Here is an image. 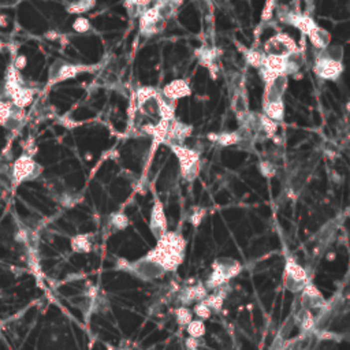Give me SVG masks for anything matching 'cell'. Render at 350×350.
I'll use <instances>...</instances> for the list:
<instances>
[{
	"label": "cell",
	"instance_id": "obj_1",
	"mask_svg": "<svg viewBox=\"0 0 350 350\" xmlns=\"http://www.w3.org/2000/svg\"><path fill=\"white\" fill-rule=\"evenodd\" d=\"M186 252V239L179 231H167L158 239V244L154 249L149 250L147 255L141 257L154 268L160 278L167 272H175L178 270Z\"/></svg>",
	"mask_w": 350,
	"mask_h": 350
},
{
	"label": "cell",
	"instance_id": "obj_2",
	"mask_svg": "<svg viewBox=\"0 0 350 350\" xmlns=\"http://www.w3.org/2000/svg\"><path fill=\"white\" fill-rule=\"evenodd\" d=\"M241 261L233 257H218L212 263V271L205 281V287L208 290H216L219 287L226 286L231 279L241 274L242 271Z\"/></svg>",
	"mask_w": 350,
	"mask_h": 350
},
{
	"label": "cell",
	"instance_id": "obj_3",
	"mask_svg": "<svg viewBox=\"0 0 350 350\" xmlns=\"http://www.w3.org/2000/svg\"><path fill=\"white\" fill-rule=\"evenodd\" d=\"M282 282H283V286L286 290H289L293 294H298V293L303 292L304 287L311 282V278L303 265L298 264V261L293 259L292 256H287Z\"/></svg>",
	"mask_w": 350,
	"mask_h": 350
},
{
	"label": "cell",
	"instance_id": "obj_4",
	"mask_svg": "<svg viewBox=\"0 0 350 350\" xmlns=\"http://www.w3.org/2000/svg\"><path fill=\"white\" fill-rule=\"evenodd\" d=\"M41 171H43L41 166L36 163V160L33 159L32 156L23 154L15 160V163L12 166L11 178L14 180V183L18 185L21 182L37 179L41 175Z\"/></svg>",
	"mask_w": 350,
	"mask_h": 350
},
{
	"label": "cell",
	"instance_id": "obj_5",
	"mask_svg": "<svg viewBox=\"0 0 350 350\" xmlns=\"http://www.w3.org/2000/svg\"><path fill=\"white\" fill-rule=\"evenodd\" d=\"M297 44L294 43L290 36L285 33H278L275 36L268 38L264 44L265 56H279V58H289L290 55L297 52Z\"/></svg>",
	"mask_w": 350,
	"mask_h": 350
},
{
	"label": "cell",
	"instance_id": "obj_6",
	"mask_svg": "<svg viewBox=\"0 0 350 350\" xmlns=\"http://www.w3.org/2000/svg\"><path fill=\"white\" fill-rule=\"evenodd\" d=\"M208 293H209V290L202 282L191 281L187 285L179 286V290H178V294H176V301H178L179 305L189 307L191 304L194 305V304L205 300Z\"/></svg>",
	"mask_w": 350,
	"mask_h": 350
},
{
	"label": "cell",
	"instance_id": "obj_7",
	"mask_svg": "<svg viewBox=\"0 0 350 350\" xmlns=\"http://www.w3.org/2000/svg\"><path fill=\"white\" fill-rule=\"evenodd\" d=\"M92 69L93 67H90V66L70 64L60 62V60H56L52 64L51 71H49V84H58V82H62V81L71 80V78H75L80 73L89 71Z\"/></svg>",
	"mask_w": 350,
	"mask_h": 350
},
{
	"label": "cell",
	"instance_id": "obj_8",
	"mask_svg": "<svg viewBox=\"0 0 350 350\" xmlns=\"http://www.w3.org/2000/svg\"><path fill=\"white\" fill-rule=\"evenodd\" d=\"M300 294H301V305L309 311H322L327 307V303H329L324 298L323 293L313 285L312 281L304 287Z\"/></svg>",
	"mask_w": 350,
	"mask_h": 350
},
{
	"label": "cell",
	"instance_id": "obj_9",
	"mask_svg": "<svg viewBox=\"0 0 350 350\" xmlns=\"http://www.w3.org/2000/svg\"><path fill=\"white\" fill-rule=\"evenodd\" d=\"M313 70L316 75H319L322 80L335 81L338 80V77L342 74L344 71V64L342 62H337V60H331V59L326 58H316Z\"/></svg>",
	"mask_w": 350,
	"mask_h": 350
},
{
	"label": "cell",
	"instance_id": "obj_10",
	"mask_svg": "<svg viewBox=\"0 0 350 350\" xmlns=\"http://www.w3.org/2000/svg\"><path fill=\"white\" fill-rule=\"evenodd\" d=\"M149 228H151V233L154 234L156 241L169 231V224H167L165 208H163V204L159 200H156L154 207H152L151 219H149Z\"/></svg>",
	"mask_w": 350,
	"mask_h": 350
},
{
	"label": "cell",
	"instance_id": "obj_11",
	"mask_svg": "<svg viewBox=\"0 0 350 350\" xmlns=\"http://www.w3.org/2000/svg\"><path fill=\"white\" fill-rule=\"evenodd\" d=\"M189 93H190V88L187 85V82L182 80L173 81L169 85H166V88L163 89V96L173 101L180 99V97H185Z\"/></svg>",
	"mask_w": 350,
	"mask_h": 350
},
{
	"label": "cell",
	"instance_id": "obj_12",
	"mask_svg": "<svg viewBox=\"0 0 350 350\" xmlns=\"http://www.w3.org/2000/svg\"><path fill=\"white\" fill-rule=\"evenodd\" d=\"M227 286L228 285H226V286L219 287L216 290H212V293H208V296L204 301L208 304V307L212 309V312H219L224 305V301H226L228 294Z\"/></svg>",
	"mask_w": 350,
	"mask_h": 350
},
{
	"label": "cell",
	"instance_id": "obj_13",
	"mask_svg": "<svg viewBox=\"0 0 350 350\" xmlns=\"http://www.w3.org/2000/svg\"><path fill=\"white\" fill-rule=\"evenodd\" d=\"M307 36L311 40L313 47L319 51L326 49L330 45V34L327 33V30H324L323 27L318 26V25H315Z\"/></svg>",
	"mask_w": 350,
	"mask_h": 350
},
{
	"label": "cell",
	"instance_id": "obj_14",
	"mask_svg": "<svg viewBox=\"0 0 350 350\" xmlns=\"http://www.w3.org/2000/svg\"><path fill=\"white\" fill-rule=\"evenodd\" d=\"M297 324L303 333H312L316 329V318L313 316L312 311L301 307V311L297 315Z\"/></svg>",
	"mask_w": 350,
	"mask_h": 350
},
{
	"label": "cell",
	"instance_id": "obj_15",
	"mask_svg": "<svg viewBox=\"0 0 350 350\" xmlns=\"http://www.w3.org/2000/svg\"><path fill=\"white\" fill-rule=\"evenodd\" d=\"M70 245L75 253H89L92 249V241L88 234H80V235L73 237L70 241Z\"/></svg>",
	"mask_w": 350,
	"mask_h": 350
},
{
	"label": "cell",
	"instance_id": "obj_16",
	"mask_svg": "<svg viewBox=\"0 0 350 350\" xmlns=\"http://www.w3.org/2000/svg\"><path fill=\"white\" fill-rule=\"evenodd\" d=\"M264 107V115L267 118H270L272 121H282L283 119V114H285V106L283 101H272L268 104H263Z\"/></svg>",
	"mask_w": 350,
	"mask_h": 350
},
{
	"label": "cell",
	"instance_id": "obj_17",
	"mask_svg": "<svg viewBox=\"0 0 350 350\" xmlns=\"http://www.w3.org/2000/svg\"><path fill=\"white\" fill-rule=\"evenodd\" d=\"M185 330L187 333V337L196 338V340H201L202 337L207 334L205 322H202L200 319H193L190 323L187 324V327Z\"/></svg>",
	"mask_w": 350,
	"mask_h": 350
},
{
	"label": "cell",
	"instance_id": "obj_18",
	"mask_svg": "<svg viewBox=\"0 0 350 350\" xmlns=\"http://www.w3.org/2000/svg\"><path fill=\"white\" fill-rule=\"evenodd\" d=\"M193 316H194L193 311L189 307L179 305V307L175 308V320H176V324L179 326L180 329H186L187 324L193 320Z\"/></svg>",
	"mask_w": 350,
	"mask_h": 350
},
{
	"label": "cell",
	"instance_id": "obj_19",
	"mask_svg": "<svg viewBox=\"0 0 350 350\" xmlns=\"http://www.w3.org/2000/svg\"><path fill=\"white\" fill-rule=\"evenodd\" d=\"M96 5V0H77L74 3L67 7V12L69 14H74V15H80V14H85L89 10H92Z\"/></svg>",
	"mask_w": 350,
	"mask_h": 350
},
{
	"label": "cell",
	"instance_id": "obj_20",
	"mask_svg": "<svg viewBox=\"0 0 350 350\" xmlns=\"http://www.w3.org/2000/svg\"><path fill=\"white\" fill-rule=\"evenodd\" d=\"M193 315L194 316H197V319H200V320H202V322H205V320H208V319L212 316V309L208 307V304L202 300V301H200V303H197L193 305Z\"/></svg>",
	"mask_w": 350,
	"mask_h": 350
},
{
	"label": "cell",
	"instance_id": "obj_21",
	"mask_svg": "<svg viewBox=\"0 0 350 350\" xmlns=\"http://www.w3.org/2000/svg\"><path fill=\"white\" fill-rule=\"evenodd\" d=\"M241 141V136L239 133H223V134H218L216 143L222 147H231L235 144H239Z\"/></svg>",
	"mask_w": 350,
	"mask_h": 350
},
{
	"label": "cell",
	"instance_id": "obj_22",
	"mask_svg": "<svg viewBox=\"0 0 350 350\" xmlns=\"http://www.w3.org/2000/svg\"><path fill=\"white\" fill-rule=\"evenodd\" d=\"M264 53H261L260 51H257V49H249V51H246V62H248L250 66H253V67L260 69L261 66H263V62H264Z\"/></svg>",
	"mask_w": 350,
	"mask_h": 350
},
{
	"label": "cell",
	"instance_id": "obj_23",
	"mask_svg": "<svg viewBox=\"0 0 350 350\" xmlns=\"http://www.w3.org/2000/svg\"><path fill=\"white\" fill-rule=\"evenodd\" d=\"M110 224L115 230H125L129 226V218L123 212L112 213L110 218Z\"/></svg>",
	"mask_w": 350,
	"mask_h": 350
},
{
	"label": "cell",
	"instance_id": "obj_24",
	"mask_svg": "<svg viewBox=\"0 0 350 350\" xmlns=\"http://www.w3.org/2000/svg\"><path fill=\"white\" fill-rule=\"evenodd\" d=\"M11 108H12V101L0 100V125L4 128L11 121Z\"/></svg>",
	"mask_w": 350,
	"mask_h": 350
},
{
	"label": "cell",
	"instance_id": "obj_25",
	"mask_svg": "<svg viewBox=\"0 0 350 350\" xmlns=\"http://www.w3.org/2000/svg\"><path fill=\"white\" fill-rule=\"evenodd\" d=\"M71 27H73V29H74V32L77 33H86V32H89L92 25H90L89 19L85 18V16H77V18H75V21L73 22V26Z\"/></svg>",
	"mask_w": 350,
	"mask_h": 350
},
{
	"label": "cell",
	"instance_id": "obj_26",
	"mask_svg": "<svg viewBox=\"0 0 350 350\" xmlns=\"http://www.w3.org/2000/svg\"><path fill=\"white\" fill-rule=\"evenodd\" d=\"M204 216H205V211H204L202 208H194L190 215L189 222H190L194 227H198V226H200V223L202 222Z\"/></svg>",
	"mask_w": 350,
	"mask_h": 350
},
{
	"label": "cell",
	"instance_id": "obj_27",
	"mask_svg": "<svg viewBox=\"0 0 350 350\" xmlns=\"http://www.w3.org/2000/svg\"><path fill=\"white\" fill-rule=\"evenodd\" d=\"M260 171H261V174L264 175V176L271 178L272 175L275 174V167H274V165H272L271 162L265 160V162H261L260 163Z\"/></svg>",
	"mask_w": 350,
	"mask_h": 350
},
{
	"label": "cell",
	"instance_id": "obj_28",
	"mask_svg": "<svg viewBox=\"0 0 350 350\" xmlns=\"http://www.w3.org/2000/svg\"><path fill=\"white\" fill-rule=\"evenodd\" d=\"M26 64H27V58L25 56V55H16L15 58H14V60H12V66H14L18 71H21V70L25 69V67H26Z\"/></svg>",
	"mask_w": 350,
	"mask_h": 350
},
{
	"label": "cell",
	"instance_id": "obj_29",
	"mask_svg": "<svg viewBox=\"0 0 350 350\" xmlns=\"http://www.w3.org/2000/svg\"><path fill=\"white\" fill-rule=\"evenodd\" d=\"M44 37L47 38V40H59V38H60V34L55 32V30H49V32H47L44 34Z\"/></svg>",
	"mask_w": 350,
	"mask_h": 350
},
{
	"label": "cell",
	"instance_id": "obj_30",
	"mask_svg": "<svg viewBox=\"0 0 350 350\" xmlns=\"http://www.w3.org/2000/svg\"><path fill=\"white\" fill-rule=\"evenodd\" d=\"M60 122L63 123L66 128H70V129L75 128V126L78 125V123L74 122V121H70L69 118H62V119H60Z\"/></svg>",
	"mask_w": 350,
	"mask_h": 350
},
{
	"label": "cell",
	"instance_id": "obj_31",
	"mask_svg": "<svg viewBox=\"0 0 350 350\" xmlns=\"http://www.w3.org/2000/svg\"><path fill=\"white\" fill-rule=\"evenodd\" d=\"M7 25H8V18L4 14H1L0 15V27H5Z\"/></svg>",
	"mask_w": 350,
	"mask_h": 350
},
{
	"label": "cell",
	"instance_id": "obj_32",
	"mask_svg": "<svg viewBox=\"0 0 350 350\" xmlns=\"http://www.w3.org/2000/svg\"><path fill=\"white\" fill-rule=\"evenodd\" d=\"M85 158H86V160H92V155H90V154H86V155H85Z\"/></svg>",
	"mask_w": 350,
	"mask_h": 350
},
{
	"label": "cell",
	"instance_id": "obj_33",
	"mask_svg": "<svg viewBox=\"0 0 350 350\" xmlns=\"http://www.w3.org/2000/svg\"><path fill=\"white\" fill-rule=\"evenodd\" d=\"M185 350H198V348H185Z\"/></svg>",
	"mask_w": 350,
	"mask_h": 350
},
{
	"label": "cell",
	"instance_id": "obj_34",
	"mask_svg": "<svg viewBox=\"0 0 350 350\" xmlns=\"http://www.w3.org/2000/svg\"><path fill=\"white\" fill-rule=\"evenodd\" d=\"M274 1H276V0H274Z\"/></svg>",
	"mask_w": 350,
	"mask_h": 350
}]
</instances>
